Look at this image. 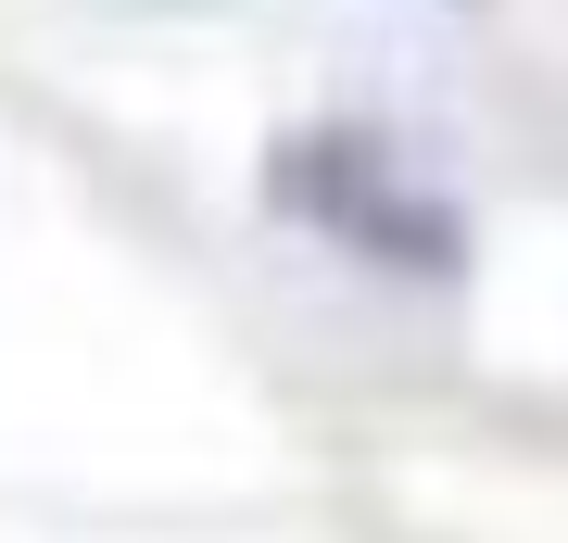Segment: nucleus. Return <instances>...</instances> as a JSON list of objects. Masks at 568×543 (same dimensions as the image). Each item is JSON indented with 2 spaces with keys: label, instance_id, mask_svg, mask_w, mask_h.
Instances as JSON below:
<instances>
[{
  "label": "nucleus",
  "instance_id": "f257e3e1",
  "mask_svg": "<svg viewBox=\"0 0 568 543\" xmlns=\"http://www.w3.org/2000/svg\"><path fill=\"white\" fill-rule=\"evenodd\" d=\"M265 190H278L291 228H316L328 253H354L366 279H455L467 265V228L455 202L417 178V152L366 114H316L265 152Z\"/></svg>",
  "mask_w": 568,
  "mask_h": 543
}]
</instances>
